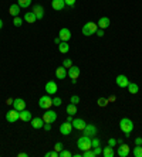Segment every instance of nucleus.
I'll list each match as a JSON object with an SVG mask.
<instances>
[{"mask_svg":"<svg viewBox=\"0 0 142 157\" xmlns=\"http://www.w3.org/2000/svg\"><path fill=\"white\" fill-rule=\"evenodd\" d=\"M120 129L124 132L125 137H128L132 133V130H134V122L131 119H128V117H124V119L120 121Z\"/></svg>","mask_w":142,"mask_h":157,"instance_id":"obj_1","label":"nucleus"},{"mask_svg":"<svg viewBox=\"0 0 142 157\" xmlns=\"http://www.w3.org/2000/svg\"><path fill=\"white\" fill-rule=\"evenodd\" d=\"M91 140H92V137H90V136H85V135L81 136L80 139L77 140V147H78L81 151H85V150L92 149Z\"/></svg>","mask_w":142,"mask_h":157,"instance_id":"obj_2","label":"nucleus"},{"mask_svg":"<svg viewBox=\"0 0 142 157\" xmlns=\"http://www.w3.org/2000/svg\"><path fill=\"white\" fill-rule=\"evenodd\" d=\"M97 30H98V26H97V23L94 21H88L85 23L83 26V34L85 37H90V36H94L97 33Z\"/></svg>","mask_w":142,"mask_h":157,"instance_id":"obj_3","label":"nucleus"},{"mask_svg":"<svg viewBox=\"0 0 142 157\" xmlns=\"http://www.w3.org/2000/svg\"><path fill=\"white\" fill-rule=\"evenodd\" d=\"M39 106L41 109H50L53 106V99L50 98V95H44L39 99Z\"/></svg>","mask_w":142,"mask_h":157,"instance_id":"obj_4","label":"nucleus"},{"mask_svg":"<svg viewBox=\"0 0 142 157\" xmlns=\"http://www.w3.org/2000/svg\"><path fill=\"white\" fill-rule=\"evenodd\" d=\"M43 121L46 123H54L57 121V112H54L51 109H46V113L43 115Z\"/></svg>","mask_w":142,"mask_h":157,"instance_id":"obj_5","label":"nucleus"},{"mask_svg":"<svg viewBox=\"0 0 142 157\" xmlns=\"http://www.w3.org/2000/svg\"><path fill=\"white\" fill-rule=\"evenodd\" d=\"M18 119H20V112L16 109H11L6 113V121H7L9 123H14V122H17Z\"/></svg>","mask_w":142,"mask_h":157,"instance_id":"obj_6","label":"nucleus"},{"mask_svg":"<svg viewBox=\"0 0 142 157\" xmlns=\"http://www.w3.org/2000/svg\"><path fill=\"white\" fill-rule=\"evenodd\" d=\"M73 124H71V122H64L63 124H60V133L64 136H68L71 135V130H73Z\"/></svg>","mask_w":142,"mask_h":157,"instance_id":"obj_7","label":"nucleus"},{"mask_svg":"<svg viewBox=\"0 0 142 157\" xmlns=\"http://www.w3.org/2000/svg\"><path fill=\"white\" fill-rule=\"evenodd\" d=\"M129 153H131V149H129V146L128 144H120V147H118L117 150V156L120 157H128L129 156Z\"/></svg>","mask_w":142,"mask_h":157,"instance_id":"obj_8","label":"nucleus"},{"mask_svg":"<svg viewBox=\"0 0 142 157\" xmlns=\"http://www.w3.org/2000/svg\"><path fill=\"white\" fill-rule=\"evenodd\" d=\"M57 91H59V86H57V84H55L54 81H48L47 84H46V92H47V95H54Z\"/></svg>","mask_w":142,"mask_h":157,"instance_id":"obj_9","label":"nucleus"},{"mask_svg":"<svg viewBox=\"0 0 142 157\" xmlns=\"http://www.w3.org/2000/svg\"><path fill=\"white\" fill-rule=\"evenodd\" d=\"M13 108H14L16 110H18V112L24 110L26 109V101L22 98H16L14 101H13Z\"/></svg>","mask_w":142,"mask_h":157,"instance_id":"obj_10","label":"nucleus"},{"mask_svg":"<svg viewBox=\"0 0 142 157\" xmlns=\"http://www.w3.org/2000/svg\"><path fill=\"white\" fill-rule=\"evenodd\" d=\"M83 132H84V135L85 136H90V137H94L95 135H97V128H95L94 124H85V128L83 129Z\"/></svg>","mask_w":142,"mask_h":157,"instance_id":"obj_11","label":"nucleus"},{"mask_svg":"<svg viewBox=\"0 0 142 157\" xmlns=\"http://www.w3.org/2000/svg\"><path fill=\"white\" fill-rule=\"evenodd\" d=\"M71 124H73V128L77 129V130H83L84 128H85V121L84 119H80V117H77V119H73V122H71Z\"/></svg>","mask_w":142,"mask_h":157,"instance_id":"obj_12","label":"nucleus"},{"mask_svg":"<svg viewBox=\"0 0 142 157\" xmlns=\"http://www.w3.org/2000/svg\"><path fill=\"white\" fill-rule=\"evenodd\" d=\"M67 72H68V77L71 78V79H77V78L80 77V72H81V71H80V68H78V67L73 65V67H70Z\"/></svg>","mask_w":142,"mask_h":157,"instance_id":"obj_13","label":"nucleus"},{"mask_svg":"<svg viewBox=\"0 0 142 157\" xmlns=\"http://www.w3.org/2000/svg\"><path fill=\"white\" fill-rule=\"evenodd\" d=\"M33 13L36 14L37 20H41L44 17V7L41 4H36V6H33Z\"/></svg>","mask_w":142,"mask_h":157,"instance_id":"obj_14","label":"nucleus"},{"mask_svg":"<svg viewBox=\"0 0 142 157\" xmlns=\"http://www.w3.org/2000/svg\"><path fill=\"white\" fill-rule=\"evenodd\" d=\"M51 7L55 11H61L66 7V3H64V0H51Z\"/></svg>","mask_w":142,"mask_h":157,"instance_id":"obj_15","label":"nucleus"},{"mask_svg":"<svg viewBox=\"0 0 142 157\" xmlns=\"http://www.w3.org/2000/svg\"><path fill=\"white\" fill-rule=\"evenodd\" d=\"M59 37H60V40L61 41H68L70 38H71V31H70L68 29H61L60 30V33H59Z\"/></svg>","mask_w":142,"mask_h":157,"instance_id":"obj_16","label":"nucleus"},{"mask_svg":"<svg viewBox=\"0 0 142 157\" xmlns=\"http://www.w3.org/2000/svg\"><path fill=\"white\" fill-rule=\"evenodd\" d=\"M109 24H111V20H109L108 17H101V18L98 20V23H97V26H98V29H102V30L108 29Z\"/></svg>","mask_w":142,"mask_h":157,"instance_id":"obj_17","label":"nucleus"},{"mask_svg":"<svg viewBox=\"0 0 142 157\" xmlns=\"http://www.w3.org/2000/svg\"><path fill=\"white\" fill-rule=\"evenodd\" d=\"M115 81H117V85L120 88H127L128 84H129V81H128V78L125 75H118Z\"/></svg>","mask_w":142,"mask_h":157,"instance_id":"obj_18","label":"nucleus"},{"mask_svg":"<svg viewBox=\"0 0 142 157\" xmlns=\"http://www.w3.org/2000/svg\"><path fill=\"white\" fill-rule=\"evenodd\" d=\"M23 20H24L26 23H29V24H33V23L37 21V17L33 11H27L24 14V17H23Z\"/></svg>","mask_w":142,"mask_h":157,"instance_id":"obj_19","label":"nucleus"},{"mask_svg":"<svg viewBox=\"0 0 142 157\" xmlns=\"http://www.w3.org/2000/svg\"><path fill=\"white\" fill-rule=\"evenodd\" d=\"M44 123H46V122L43 121V117H34V119H31V126H33V129H43Z\"/></svg>","mask_w":142,"mask_h":157,"instance_id":"obj_20","label":"nucleus"},{"mask_svg":"<svg viewBox=\"0 0 142 157\" xmlns=\"http://www.w3.org/2000/svg\"><path fill=\"white\" fill-rule=\"evenodd\" d=\"M67 75H68V72H67V68H64V67H59V68L55 70V77H57V79H64Z\"/></svg>","mask_w":142,"mask_h":157,"instance_id":"obj_21","label":"nucleus"},{"mask_svg":"<svg viewBox=\"0 0 142 157\" xmlns=\"http://www.w3.org/2000/svg\"><path fill=\"white\" fill-rule=\"evenodd\" d=\"M20 10H22V7H20L17 3L11 4L10 7H9V13H10V16H13V17H17V16L20 14Z\"/></svg>","mask_w":142,"mask_h":157,"instance_id":"obj_22","label":"nucleus"},{"mask_svg":"<svg viewBox=\"0 0 142 157\" xmlns=\"http://www.w3.org/2000/svg\"><path fill=\"white\" fill-rule=\"evenodd\" d=\"M31 119H33L31 112H29L27 109H24V110H22V112H20V121H23V122H31Z\"/></svg>","mask_w":142,"mask_h":157,"instance_id":"obj_23","label":"nucleus"},{"mask_svg":"<svg viewBox=\"0 0 142 157\" xmlns=\"http://www.w3.org/2000/svg\"><path fill=\"white\" fill-rule=\"evenodd\" d=\"M102 156L104 157H114L115 156V150H114V147L105 146L104 149H102Z\"/></svg>","mask_w":142,"mask_h":157,"instance_id":"obj_24","label":"nucleus"},{"mask_svg":"<svg viewBox=\"0 0 142 157\" xmlns=\"http://www.w3.org/2000/svg\"><path fill=\"white\" fill-rule=\"evenodd\" d=\"M59 51L61 54H67L70 51V45H68V41H61L59 44Z\"/></svg>","mask_w":142,"mask_h":157,"instance_id":"obj_25","label":"nucleus"},{"mask_svg":"<svg viewBox=\"0 0 142 157\" xmlns=\"http://www.w3.org/2000/svg\"><path fill=\"white\" fill-rule=\"evenodd\" d=\"M127 88H128V92H129V94H132V95H135V94H138V91H139L138 84H135V82H129Z\"/></svg>","mask_w":142,"mask_h":157,"instance_id":"obj_26","label":"nucleus"},{"mask_svg":"<svg viewBox=\"0 0 142 157\" xmlns=\"http://www.w3.org/2000/svg\"><path fill=\"white\" fill-rule=\"evenodd\" d=\"M66 110H67V113H68V115H75L77 113V105L70 103V105L66 108Z\"/></svg>","mask_w":142,"mask_h":157,"instance_id":"obj_27","label":"nucleus"},{"mask_svg":"<svg viewBox=\"0 0 142 157\" xmlns=\"http://www.w3.org/2000/svg\"><path fill=\"white\" fill-rule=\"evenodd\" d=\"M17 4L22 9H26V7H29V6H31V0H17Z\"/></svg>","mask_w":142,"mask_h":157,"instance_id":"obj_28","label":"nucleus"},{"mask_svg":"<svg viewBox=\"0 0 142 157\" xmlns=\"http://www.w3.org/2000/svg\"><path fill=\"white\" fill-rule=\"evenodd\" d=\"M132 154L134 157H142V146H135L132 150Z\"/></svg>","mask_w":142,"mask_h":157,"instance_id":"obj_29","label":"nucleus"},{"mask_svg":"<svg viewBox=\"0 0 142 157\" xmlns=\"http://www.w3.org/2000/svg\"><path fill=\"white\" fill-rule=\"evenodd\" d=\"M97 103H98V106H101V108H105V106L109 103V101L107 98H99L98 101H97Z\"/></svg>","mask_w":142,"mask_h":157,"instance_id":"obj_30","label":"nucleus"},{"mask_svg":"<svg viewBox=\"0 0 142 157\" xmlns=\"http://www.w3.org/2000/svg\"><path fill=\"white\" fill-rule=\"evenodd\" d=\"M23 21H24V20H23L22 17H13V24H14V27H20L23 24Z\"/></svg>","mask_w":142,"mask_h":157,"instance_id":"obj_31","label":"nucleus"},{"mask_svg":"<svg viewBox=\"0 0 142 157\" xmlns=\"http://www.w3.org/2000/svg\"><path fill=\"white\" fill-rule=\"evenodd\" d=\"M71 156H73L71 151H68V150H66V149H63L59 153V157H71Z\"/></svg>","mask_w":142,"mask_h":157,"instance_id":"obj_32","label":"nucleus"},{"mask_svg":"<svg viewBox=\"0 0 142 157\" xmlns=\"http://www.w3.org/2000/svg\"><path fill=\"white\" fill-rule=\"evenodd\" d=\"M91 144H92V149L94 147H98V146H101V140L98 139V137H92V140H91Z\"/></svg>","mask_w":142,"mask_h":157,"instance_id":"obj_33","label":"nucleus"},{"mask_svg":"<svg viewBox=\"0 0 142 157\" xmlns=\"http://www.w3.org/2000/svg\"><path fill=\"white\" fill-rule=\"evenodd\" d=\"M70 103L78 105V103H80V96H78V95H73L71 98H70Z\"/></svg>","mask_w":142,"mask_h":157,"instance_id":"obj_34","label":"nucleus"},{"mask_svg":"<svg viewBox=\"0 0 142 157\" xmlns=\"http://www.w3.org/2000/svg\"><path fill=\"white\" fill-rule=\"evenodd\" d=\"M83 157H95L94 154V150H85V151H83Z\"/></svg>","mask_w":142,"mask_h":157,"instance_id":"obj_35","label":"nucleus"},{"mask_svg":"<svg viewBox=\"0 0 142 157\" xmlns=\"http://www.w3.org/2000/svg\"><path fill=\"white\" fill-rule=\"evenodd\" d=\"M63 67H64V68H70V67H73V61H71L70 58H66L64 61H63Z\"/></svg>","mask_w":142,"mask_h":157,"instance_id":"obj_36","label":"nucleus"},{"mask_svg":"<svg viewBox=\"0 0 142 157\" xmlns=\"http://www.w3.org/2000/svg\"><path fill=\"white\" fill-rule=\"evenodd\" d=\"M63 149H64V146H63L61 142H59V143H55V144H54V150H55V151H59V153H60Z\"/></svg>","mask_w":142,"mask_h":157,"instance_id":"obj_37","label":"nucleus"},{"mask_svg":"<svg viewBox=\"0 0 142 157\" xmlns=\"http://www.w3.org/2000/svg\"><path fill=\"white\" fill-rule=\"evenodd\" d=\"M94 154H95V157H97V156H102V147L101 146L94 147Z\"/></svg>","mask_w":142,"mask_h":157,"instance_id":"obj_38","label":"nucleus"},{"mask_svg":"<svg viewBox=\"0 0 142 157\" xmlns=\"http://www.w3.org/2000/svg\"><path fill=\"white\" fill-rule=\"evenodd\" d=\"M46 157H59V151H55V150L47 151V153H46Z\"/></svg>","mask_w":142,"mask_h":157,"instance_id":"obj_39","label":"nucleus"},{"mask_svg":"<svg viewBox=\"0 0 142 157\" xmlns=\"http://www.w3.org/2000/svg\"><path fill=\"white\" fill-rule=\"evenodd\" d=\"M61 103H63L61 98H54L53 99V106H61Z\"/></svg>","mask_w":142,"mask_h":157,"instance_id":"obj_40","label":"nucleus"},{"mask_svg":"<svg viewBox=\"0 0 142 157\" xmlns=\"http://www.w3.org/2000/svg\"><path fill=\"white\" fill-rule=\"evenodd\" d=\"M77 0H64V3H66V6H70V7H73L74 4H75Z\"/></svg>","mask_w":142,"mask_h":157,"instance_id":"obj_41","label":"nucleus"},{"mask_svg":"<svg viewBox=\"0 0 142 157\" xmlns=\"http://www.w3.org/2000/svg\"><path fill=\"white\" fill-rule=\"evenodd\" d=\"M115 144H117V139H109V140H108V146L114 147Z\"/></svg>","mask_w":142,"mask_h":157,"instance_id":"obj_42","label":"nucleus"},{"mask_svg":"<svg viewBox=\"0 0 142 157\" xmlns=\"http://www.w3.org/2000/svg\"><path fill=\"white\" fill-rule=\"evenodd\" d=\"M135 146H142V137H136L135 139Z\"/></svg>","mask_w":142,"mask_h":157,"instance_id":"obj_43","label":"nucleus"},{"mask_svg":"<svg viewBox=\"0 0 142 157\" xmlns=\"http://www.w3.org/2000/svg\"><path fill=\"white\" fill-rule=\"evenodd\" d=\"M43 129L46 132H48V130H51V123H44V126H43Z\"/></svg>","mask_w":142,"mask_h":157,"instance_id":"obj_44","label":"nucleus"},{"mask_svg":"<svg viewBox=\"0 0 142 157\" xmlns=\"http://www.w3.org/2000/svg\"><path fill=\"white\" fill-rule=\"evenodd\" d=\"M95 34H97V36H98V37H102V36H104V30H102V29H98V30H97V33H95Z\"/></svg>","mask_w":142,"mask_h":157,"instance_id":"obj_45","label":"nucleus"},{"mask_svg":"<svg viewBox=\"0 0 142 157\" xmlns=\"http://www.w3.org/2000/svg\"><path fill=\"white\" fill-rule=\"evenodd\" d=\"M54 43L57 44V45H59V44L61 43V40H60V37H57V38H54Z\"/></svg>","mask_w":142,"mask_h":157,"instance_id":"obj_46","label":"nucleus"},{"mask_svg":"<svg viewBox=\"0 0 142 157\" xmlns=\"http://www.w3.org/2000/svg\"><path fill=\"white\" fill-rule=\"evenodd\" d=\"M13 101H14V99L9 98V99H7V102H6V103H7V105H13Z\"/></svg>","mask_w":142,"mask_h":157,"instance_id":"obj_47","label":"nucleus"},{"mask_svg":"<svg viewBox=\"0 0 142 157\" xmlns=\"http://www.w3.org/2000/svg\"><path fill=\"white\" fill-rule=\"evenodd\" d=\"M67 122H73V115H68V117H67Z\"/></svg>","mask_w":142,"mask_h":157,"instance_id":"obj_48","label":"nucleus"},{"mask_svg":"<svg viewBox=\"0 0 142 157\" xmlns=\"http://www.w3.org/2000/svg\"><path fill=\"white\" fill-rule=\"evenodd\" d=\"M18 156L20 157H27V153H18Z\"/></svg>","mask_w":142,"mask_h":157,"instance_id":"obj_49","label":"nucleus"},{"mask_svg":"<svg viewBox=\"0 0 142 157\" xmlns=\"http://www.w3.org/2000/svg\"><path fill=\"white\" fill-rule=\"evenodd\" d=\"M117 143H118V144H122V143H124V140H122V139H118Z\"/></svg>","mask_w":142,"mask_h":157,"instance_id":"obj_50","label":"nucleus"},{"mask_svg":"<svg viewBox=\"0 0 142 157\" xmlns=\"http://www.w3.org/2000/svg\"><path fill=\"white\" fill-rule=\"evenodd\" d=\"M3 29V20H2V18H0V30Z\"/></svg>","mask_w":142,"mask_h":157,"instance_id":"obj_51","label":"nucleus"}]
</instances>
